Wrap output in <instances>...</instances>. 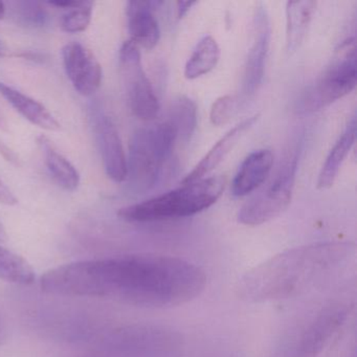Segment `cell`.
Masks as SVG:
<instances>
[{
    "mask_svg": "<svg viewBox=\"0 0 357 357\" xmlns=\"http://www.w3.org/2000/svg\"><path fill=\"white\" fill-rule=\"evenodd\" d=\"M197 3H192V1H178L177 3V13H178V17L183 18L189 13L190 10L193 6H195Z\"/></svg>",
    "mask_w": 357,
    "mask_h": 357,
    "instance_id": "484cf974",
    "label": "cell"
},
{
    "mask_svg": "<svg viewBox=\"0 0 357 357\" xmlns=\"http://www.w3.org/2000/svg\"><path fill=\"white\" fill-rule=\"evenodd\" d=\"M8 340L7 326L3 321V317L0 315V344H5Z\"/></svg>",
    "mask_w": 357,
    "mask_h": 357,
    "instance_id": "4316f807",
    "label": "cell"
},
{
    "mask_svg": "<svg viewBox=\"0 0 357 357\" xmlns=\"http://www.w3.org/2000/svg\"><path fill=\"white\" fill-rule=\"evenodd\" d=\"M119 66L129 107L135 116L152 121L160 112V102L142 63L139 47L126 41L119 54Z\"/></svg>",
    "mask_w": 357,
    "mask_h": 357,
    "instance_id": "ba28073f",
    "label": "cell"
},
{
    "mask_svg": "<svg viewBox=\"0 0 357 357\" xmlns=\"http://www.w3.org/2000/svg\"><path fill=\"white\" fill-rule=\"evenodd\" d=\"M355 139H356V118L354 116L349 121L346 128L326 158L317 178V189L327 190L333 185L342 164L354 146Z\"/></svg>",
    "mask_w": 357,
    "mask_h": 357,
    "instance_id": "2e32d148",
    "label": "cell"
},
{
    "mask_svg": "<svg viewBox=\"0 0 357 357\" xmlns=\"http://www.w3.org/2000/svg\"><path fill=\"white\" fill-rule=\"evenodd\" d=\"M6 126H7V124H6L5 116L0 112V129H5Z\"/></svg>",
    "mask_w": 357,
    "mask_h": 357,
    "instance_id": "f546056e",
    "label": "cell"
},
{
    "mask_svg": "<svg viewBox=\"0 0 357 357\" xmlns=\"http://www.w3.org/2000/svg\"><path fill=\"white\" fill-rule=\"evenodd\" d=\"M176 141V132L167 121L135 131L129 145L125 179L132 193H146L158 185Z\"/></svg>",
    "mask_w": 357,
    "mask_h": 357,
    "instance_id": "277c9868",
    "label": "cell"
},
{
    "mask_svg": "<svg viewBox=\"0 0 357 357\" xmlns=\"http://www.w3.org/2000/svg\"><path fill=\"white\" fill-rule=\"evenodd\" d=\"M64 70L75 91L84 97L97 93L103 70L91 50L80 43H68L62 50Z\"/></svg>",
    "mask_w": 357,
    "mask_h": 357,
    "instance_id": "30bf717a",
    "label": "cell"
},
{
    "mask_svg": "<svg viewBox=\"0 0 357 357\" xmlns=\"http://www.w3.org/2000/svg\"><path fill=\"white\" fill-rule=\"evenodd\" d=\"M16 14L20 22L32 28H43L49 22V14L41 3L22 1L16 3Z\"/></svg>",
    "mask_w": 357,
    "mask_h": 357,
    "instance_id": "603a6c76",
    "label": "cell"
},
{
    "mask_svg": "<svg viewBox=\"0 0 357 357\" xmlns=\"http://www.w3.org/2000/svg\"><path fill=\"white\" fill-rule=\"evenodd\" d=\"M317 3L312 0H298L286 3V50L294 54L300 49Z\"/></svg>",
    "mask_w": 357,
    "mask_h": 357,
    "instance_id": "e0dca14e",
    "label": "cell"
},
{
    "mask_svg": "<svg viewBox=\"0 0 357 357\" xmlns=\"http://www.w3.org/2000/svg\"><path fill=\"white\" fill-rule=\"evenodd\" d=\"M260 118V114L245 119L242 122L238 123L233 128L229 129L212 148L210 151L204 156L202 160L194 167L193 170L183 178V185L195 183L200 179L206 178L213 170L217 168L227 158V154L233 150L236 144L243 137L246 131L250 130L257 121Z\"/></svg>",
    "mask_w": 357,
    "mask_h": 357,
    "instance_id": "4fadbf2b",
    "label": "cell"
},
{
    "mask_svg": "<svg viewBox=\"0 0 357 357\" xmlns=\"http://www.w3.org/2000/svg\"><path fill=\"white\" fill-rule=\"evenodd\" d=\"M298 162V150H292L271 183L240 208L237 219L241 225H263L277 218L288 208L294 193Z\"/></svg>",
    "mask_w": 357,
    "mask_h": 357,
    "instance_id": "8992f818",
    "label": "cell"
},
{
    "mask_svg": "<svg viewBox=\"0 0 357 357\" xmlns=\"http://www.w3.org/2000/svg\"><path fill=\"white\" fill-rule=\"evenodd\" d=\"M0 96L26 120L45 130L58 131L61 125L45 106L22 91L0 82Z\"/></svg>",
    "mask_w": 357,
    "mask_h": 357,
    "instance_id": "9a60e30c",
    "label": "cell"
},
{
    "mask_svg": "<svg viewBox=\"0 0 357 357\" xmlns=\"http://www.w3.org/2000/svg\"><path fill=\"white\" fill-rule=\"evenodd\" d=\"M225 176H212L155 196L119 211L123 220L132 223L160 222L187 218L216 204L225 191Z\"/></svg>",
    "mask_w": 357,
    "mask_h": 357,
    "instance_id": "3957f363",
    "label": "cell"
},
{
    "mask_svg": "<svg viewBox=\"0 0 357 357\" xmlns=\"http://www.w3.org/2000/svg\"><path fill=\"white\" fill-rule=\"evenodd\" d=\"M93 13V3H78L68 9V13L62 17L61 28L64 32L75 34L84 32L91 22Z\"/></svg>",
    "mask_w": 357,
    "mask_h": 357,
    "instance_id": "7402d4cb",
    "label": "cell"
},
{
    "mask_svg": "<svg viewBox=\"0 0 357 357\" xmlns=\"http://www.w3.org/2000/svg\"><path fill=\"white\" fill-rule=\"evenodd\" d=\"M6 6L3 1H0V20H3V16L6 15Z\"/></svg>",
    "mask_w": 357,
    "mask_h": 357,
    "instance_id": "f1b7e54d",
    "label": "cell"
},
{
    "mask_svg": "<svg viewBox=\"0 0 357 357\" xmlns=\"http://www.w3.org/2000/svg\"><path fill=\"white\" fill-rule=\"evenodd\" d=\"M220 59V47L212 36H204L196 45L185 66V77L195 80L212 72Z\"/></svg>",
    "mask_w": 357,
    "mask_h": 357,
    "instance_id": "d6986e66",
    "label": "cell"
},
{
    "mask_svg": "<svg viewBox=\"0 0 357 357\" xmlns=\"http://www.w3.org/2000/svg\"><path fill=\"white\" fill-rule=\"evenodd\" d=\"M6 238H7V233H6L3 223L0 222V242L5 241Z\"/></svg>",
    "mask_w": 357,
    "mask_h": 357,
    "instance_id": "83f0119b",
    "label": "cell"
},
{
    "mask_svg": "<svg viewBox=\"0 0 357 357\" xmlns=\"http://www.w3.org/2000/svg\"><path fill=\"white\" fill-rule=\"evenodd\" d=\"M167 122L173 127L177 139L189 141L197 126V105L185 96L173 100Z\"/></svg>",
    "mask_w": 357,
    "mask_h": 357,
    "instance_id": "ffe728a7",
    "label": "cell"
},
{
    "mask_svg": "<svg viewBox=\"0 0 357 357\" xmlns=\"http://www.w3.org/2000/svg\"><path fill=\"white\" fill-rule=\"evenodd\" d=\"M350 314V306L332 302L319 309L300 328L288 344L285 357H315L331 342Z\"/></svg>",
    "mask_w": 357,
    "mask_h": 357,
    "instance_id": "52a82bcc",
    "label": "cell"
},
{
    "mask_svg": "<svg viewBox=\"0 0 357 357\" xmlns=\"http://www.w3.org/2000/svg\"><path fill=\"white\" fill-rule=\"evenodd\" d=\"M271 22L266 8L259 5L252 20V43L244 66L243 95L250 97L261 86L271 45Z\"/></svg>",
    "mask_w": 357,
    "mask_h": 357,
    "instance_id": "9c48e42d",
    "label": "cell"
},
{
    "mask_svg": "<svg viewBox=\"0 0 357 357\" xmlns=\"http://www.w3.org/2000/svg\"><path fill=\"white\" fill-rule=\"evenodd\" d=\"M162 1H129L127 3V20L131 43L137 47L152 50L160 39V29L155 11Z\"/></svg>",
    "mask_w": 357,
    "mask_h": 357,
    "instance_id": "7c38bea8",
    "label": "cell"
},
{
    "mask_svg": "<svg viewBox=\"0 0 357 357\" xmlns=\"http://www.w3.org/2000/svg\"><path fill=\"white\" fill-rule=\"evenodd\" d=\"M237 106V100L233 96L218 98L211 107L210 120L214 126H222L229 122Z\"/></svg>",
    "mask_w": 357,
    "mask_h": 357,
    "instance_id": "cb8c5ba5",
    "label": "cell"
},
{
    "mask_svg": "<svg viewBox=\"0 0 357 357\" xmlns=\"http://www.w3.org/2000/svg\"><path fill=\"white\" fill-rule=\"evenodd\" d=\"M352 242H321L275 255L238 281V298L250 304L304 296L344 273L354 260Z\"/></svg>",
    "mask_w": 357,
    "mask_h": 357,
    "instance_id": "7a4b0ae2",
    "label": "cell"
},
{
    "mask_svg": "<svg viewBox=\"0 0 357 357\" xmlns=\"http://www.w3.org/2000/svg\"><path fill=\"white\" fill-rule=\"evenodd\" d=\"M0 204L9 206H16L18 204L17 197L1 181H0Z\"/></svg>",
    "mask_w": 357,
    "mask_h": 357,
    "instance_id": "d4e9b609",
    "label": "cell"
},
{
    "mask_svg": "<svg viewBox=\"0 0 357 357\" xmlns=\"http://www.w3.org/2000/svg\"><path fill=\"white\" fill-rule=\"evenodd\" d=\"M206 281L204 269L183 259L129 255L60 265L41 275L40 287L54 296L166 309L195 300L206 289Z\"/></svg>",
    "mask_w": 357,
    "mask_h": 357,
    "instance_id": "6da1fadb",
    "label": "cell"
},
{
    "mask_svg": "<svg viewBox=\"0 0 357 357\" xmlns=\"http://www.w3.org/2000/svg\"><path fill=\"white\" fill-rule=\"evenodd\" d=\"M273 166V154L268 149H259L246 156L240 165L233 183L231 194L244 197L256 191L271 174Z\"/></svg>",
    "mask_w": 357,
    "mask_h": 357,
    "instance_id": "5bb4252c",
    "label": "cell"
},
{
    "mask_svg": "<svg viewBox=\"0 0 357 357\" xmlns=\"http://www.w3.org/2000/svg\"><path fill=\"white\" fill-rule=\"evenodd\" d=\"M3 55V43H1V41H0V56Z\"/></svg>",
    "mask_w": 357,
    "mask_h": 357,
    "instance_id": "4dcf8cb0",
    "label": "cell"
},
{
    "mask_svg": "<svg viewBox=\"0 0 357 357\" xmlns=\"http://www.w3.org/2000/svg\"><path fill=\"white\" fill-rule=\"evenodd\" d=\"M356 43L349 38L340 45L336 59L301 96L298 112L313 114L342 99L356 86Z\"/></svg>",
    "mask_w": 357,
    "mask_h": 357,
    "instance_id": "5b68a950",
    "label": "cell"
},
{
    "mask_svg": "<svg viewBox=\"0 0 357 357\" xmlns=\"http://www.w3.org/2000/svg\"><path fill=\"white\" fill-rule=\"evenodd\" d=\"M35 279L34 268L26 259L0 246V280L17 285H31Z\"/></svg>",
    "mask_w": 357,
    "mask_h": 357,
    "instance_id": "44dd1931",
    "label": "cell"
},
{
    "mask_svg": "<svg viewBox=\"0 0 357 357\" xmlns=\"http://www.w3.org/2000/svg\"><path fill=\"white\" fill-rule=\"evenodd\" d=\"M93 119L106 174L112 181L123 183L127 175V156L118 128L112 119L98 108H95Z\"/></svg>",
    "mask_w": 357,
    "mask_h": 357,
    "instance_id": "8fae6325",
    "label": "cell"
},
{
    "mask_svg": "<svg viewBox=\"0 0 357 357\" xmlns=\"http://www.w3.org/2000/svg\"><path fill=\"white\" fill-rule=\"evenodd\" d=\"M38 143L45 155V166L56 183L66 191L73 192L78 189L81 177L76 167L59 153L47 137H39Z\"/></svg>",
    "mask_w": 357,
    "mask_h": 357,
    "instance_id": "ac0fdd59",
    "label": "cell"
}]
</instances>
